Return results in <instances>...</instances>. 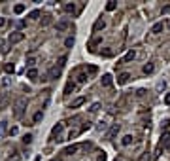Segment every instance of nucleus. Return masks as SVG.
Returning a JSON list of instances; mask_svg holds the SVG:
<instances>
[{
    "mask_svg": "<svg viewBox=\"0 0 170 161\" xmlns=\"http://www.w3.org/2000/svg\"><path fill=\"white\" fill-rule=\"evenodd\" d=\"M64 63H66V57H61V59H59V68H62Z\"/></svg>",
    "mask_w": 170,
    "mask_h": 161,
    "instance_id": "obj_29",
    "label": "nucleus"
},
{
    "mask_svg": "<svg viewBox=\"0 0 170 161\" xmlns=\"http://www.w3.org/2000/svg\"><path fill=\"white\" fill-rule=\"evenodd\" d=\"M96 161H106V155H104V154H100V155H99V159H96Z\"/></svg>",
    "mask_w": 170,
    "mask_h": 161,
    "instance_id": "obj_31",
    "label": "nucleus"
},
{
    "mask_svg": "<svg viewBox=\"0 0 170 161\" xmlns=\"http://www.w3.org/2000/svg\"><path fill=\"white\" fill-rule=\"evenodd\" d=\"M117 133H119V125H113V127L108 131V135H106V140H112V139H113V136H115Z\"/></svg>",
    "mask_w": 170,
    "mask_h": 161,
    "instance_id": "obj_7",
    "label": "nucleus"
},
{
    "mask_svg": "<svg viewBox=\"0 0 170 161\" xmlns=\"http://www.w3.org/2000/svg\"><path fill=\"white\" fill-rule=\"evenodd\" d=\"M113 161H121V159H113Z\"/></svg>",
    "mask_w": 170,
    "mask_h": 161,
    "instance_id": "obj_36",
    "label": "nucleus"
},
{
    "mask_svg": "<svg viewBox=\"0 0 170 161\" xmlns=\"http://www.w3.org/2000/svg\"><path fill=\"white\" fill-rule=\"evenodd\" d=\"M129 78H131V74H129V72L119 74V76H117V83H121V85H123V83H127V82H129Z\"/></svg>",
    "mask_w": 170,
    "mask_h": 161,
    "instance_id": "obj_8",
    "label": "nucleus"
},
{
    "mask_svg": "<svg viewBox=\"0 0 170 161\" xmlns=\"http://www.w3.org/2000/svg\"><path fill=\"white\" fill-rule=\"evenodd\" d=\"M155 70V64L153 63H148V64H144V74H151Z\"/></svg>",
    "mask_w": 170,
    "mask_h": 161,
    "instance_id": "obj_14",
    "label": "nucleus"
},
{
    "mask_svg": "<svg viewBox=\"0 0 170 161\" xmlns=\"http://www.w3.org/2000/svg\"><path fill=\"white\" fill-rule=\"evenodd\" d=\"M66 29H68V23H66V21L57 23V31H59V32H62V31H66Z\"/></svg>",
    "mask_w": 170,
    "mask_h": 161,
    "instance_id": "obj_19",
    "label": "nucleus"
},
{
    "mask_svg": "<svg viewBox=\"0 0 170 161\" xmlns=\"http://www.w3.org/2000/svg\"><path fill=\"white\" fill-rule=\"evenodd\" d=\"M4 68H6V72H13V64H6Z\"/></svg>",
    "mask_w": 170,
    "mask_h": 161,
    "instance_id": "obj_30",
    "label": "nucleus"
},
{
    "mask_svg": "<svg viewBox=\"0 0 170 161\" xmlns=\"http://www.w3.org/2000/svg\"><path fill=\"white\" fill-rule=\"evenodd\" d=\"M10 135H17V127H11L10 129Z\"/></svg>",
    "mask_w": 170,
    "mask_h": 161,
    "instance_id": "obj_32",
    "label": "nucleus"
},
{
    "mask_svg": "<svg viewBox=\"0 0 170 161\" xmlns=\"http://www.w3.org/2000/svg\"><path fill=\"white\" fill-rule=\"evenodd\" d=\"M13 10H15V13H23V12H25V6H23V4H17Z\"/></svg>",
    "mask_w": 170,
    "mask_h": 161,
    "instance_id": "obj_22",
    "label": "nucleus"
},
{
    "mask_svg": "<svg viewBox=\"0 0 170 161\" xmlns=\"http://www.w3.org/2000/svg\"><path fill=\"white\" fill-rule=\"evenodd\" d=\"M104 27H106V21L99 19V21H96L94 25H93V31H100V29H104Z\"/></svg>",
    "mask_w": 170,
    "mask_h": 161,
    "instance_id": "obj_13",
    "label": "nucleus"
},
{
    "mask_svg": "<svg viewBox=\"0 0 170 161\" xmlns=\"http://www.w3.org/2000/svg\"><path fill=\"white\" fill-rule=\"evenodd\" d=\"M38 15H40V12H38V10L30 12V19H38Z\"/></svg>",
    "mask_w": 170,
    "mask_h": 161,
    "instance_id": "obj_28",
    "label": "nucleus"
},
{
    "mask_svg": "<svg viewBox=\"0 0 170 161\" xmlns=\"http://www.w3.org/2000/svg\"><path fill=\"white\" fill-rule=\"evenodd\" d=\"M78 150H80V146H78V144H72V146H68V148H66L62 154H66V155H72V154H76Z\"/></svg>",
    "mask_w": 170,
    "mask_h": 161,
    "instance_id": "obj_9",
    "label": "nucleus"
},
{
    "mask_svg": "<svg viewBox=\"0 0 170 161\" xmlns=\"http://www.w3.org/2000/svg\"><path fill=\"white\" fill-rule=\"evenodd\" d=\"M132 140H134V136H132V135H125V136H123V140H121V144H123V146H129V144H132Z\"/></svg>",
    "mask_w": 170,
    "mask_h": 161,
    "instance_id": "obj_12",
    "label": "nucleus"
},
{
    "mask_svg": "<svg viewBox=\"0 0 170 161\" xmlns=\"http://www.w3.org/2000/svg\"><path fill=\"white\" fill-rule=\"evenodd\" d=\"M100 42H102V38H93L89 45H91V48H93V45H96V44H100Z\"/></svg>",
    "mask_w": 170,
    "mask_h": 161,
    "instance_id": "obj_26",
    "label": "nucleus"
},
{
    "mask_svg": "<svg viewBox=\"0 0 170 161\" xmlns=\"http://www.w3.org/2000/svg\"><path fill=\"white\" fill-rule=\"evenodd\" d=\"M47 76H49V80H55V78H59V76H61V68H59V66H53V68H49V72H47Z\"/></svg>",
    "mask_w": 170,
    "mask_h": 161,
    "instance_id": "obj_4",
    "label": "nucleus"
},
{
    "mask_svg": "<svg viewBox=\"0 0 170 161\" xmlns=\"http://www.w3.org/2000/svg\"><path fill=\"white\" fill-rule=\"evenodd\" d=\"M159 148H163V150H168V148H170V133H168V131H166V133H163Z\"/></svg>",
    "mask_w": 170,
    "mask_h": 161,
    "instance_id": "obj_1",
    "label": "nucleus"
},
{
    "mask_svg": "<svg viewBox=\"0 0 170 161\" xmlns=\"http://www.w3.org/2000/svg\"><path fill=\"white\" fill-rule=\"evenodd\" d=\"M115 8H117V2H108V4H106V10H108V12H113Z\"/></svg>",
    "mask_w": 170,
    "mask_h": 161,
    "instance_id": "obj_21",
    "label": "nucleus"
},
{
    "mask_svg": "<svg viewBox=\"0 0 170 161\" xmlns=\"http://www.w3.org/2000/svg\"><path fill=\"white\" fill-rule=\"evenodd\" d=\"M4 25H6V19H4V17H0V27H4Z\"/></svg>",
    "mask_w": 170,
    "mask_h": 161,
    "instance_id": "obj_33",
    "label": "nucleus"
},
{
    "mask_svg": "<svg viewBox=\"0 0 170 161\" xmlns=\"http://www.w3.org/2000/svg\"><path fill=\"white\" fill-rule=\"evenodd\" d=\"M23 142H25V144H30V142H32V135H25V136H23Z\"/></svg>",
    "mask_w": 170,
    "mask_h": 161,
    "instance_id": "obj_23",
    "label": "nucleus"
},
{
    "mask_svg": "<svg viewBox=\"0 0 170 161\" xmlns=\"http://www.w3.org/2000/svg\"><path fill=\"white\" fill-rule=\"evenodd\" d=\"M27 78L29 80H38V70H36V68H29V70H27Z\"/></svg>",
    "mask_w": 170,
    "mask_h": 161,
    "instance_id": "obj_10",
    "label": "nucleus"
},
{
    "mask_svg": "<svg viewBox=\"0 0 170 161\" xmlns=\"http://www.w3.org/2000/svg\"><path fill=\"white\" fill-rule=\"evenodd\" d=\"M85 102V97H78L76 101H72V104H70V108H78V106H81Z\"/></svg>",
    "mask_w": 170,
    "mask_h": 161,
    "instance_id": "obj_11",
    "label": "nucleus"
},
{
    "mask_svg": "<svg viewBox=\"0 0 170 161\" xmlns=\"http://www.w3.org/2000/svg\"><path fill=\"white\" fill-rule=\"evenodd\" d=\"M62 129H64L62 123H59V125H55V127L51 129V139H53V140H55V136H59V135L62 133Z\"/></svg>",
    "mask_w": 170,
    "mask_h": 161,
    "instance_id": "obj_5",
    "label": "nucleus"
},
{
    "mask_svg": "<svg viewBox=\"0 0 170 161\" xmlns=\"http://www.w3.org/2000/svg\"><path fill=\"white\" fill-rule=\"evenodd\" d=\"M23 38H25V34H23V32H11V34L8 36V42L13 45V44H19Z\"/></svg>",
    "mask_w": 170,
    "mask_h": 161,
    "instance_id": "obj_2",
    "label": "nucleus"
},
{
    "mask_svg": "<svg viewBox=\"0 0 170 161\" xmlns=\"http://www.w3.org/2000/svg\"><path fill=\"white\" fill-rule=\"evenodd\" d=\"M64 45H66V48H72V45H74V38H66L64 40Z\"/></svg>",
    "mask_w": 170,
    "mask_h": 161,
    "instance_id": "obj_24",
    "label": "nucleus"
},
{
    "mask_svg": "<svg viewBox=\"0 0 170 161\" xmlns=\"http://www.w3.org/2000/svg\"><path fill=\"white\" fill-rule=\"evenodd\" d=\"M163 27H164V25H163V23H155V25L151 27V32H153V34H159V32L163 31Z\"/></svg>",
    "mask_w": 170,
    "mask_h": 161,
    "instance_id": "obj_15",
    "label": "nucleus"
},
{
    "mask_svg": "<svg viewBox=\"0 0 170 161\" xmlns=\"http://www.w3.org/2000/svg\"><path fill=\"white\" fill-rule=\"evenodd\" d=\"M53 161H61V159H53Z\"/></svg>",
    "mask_w": 170,
    "mask_h": 161,
    "instance_id": "obj_35",
    "label": "nucleus"
},
{
    "mask_svg": "<svg viewBox=\"0 0 170 161\" xmlns=\"http://www.w3.org/2000/svg\"><path fill=\"white\" fill-rule=\"evenodd\" d=\"M164 102H166V104H170V93H168V95L164 97Z\"/></svg>",
    "mask_w": 170,
    "mask_h": 161,
    "instance_id": "obj_34",
    "label": "nucleus"
},
{
    "mask_svg": "<svg viewBox=\"0 0 170 161\" xmlns=\"http://www.w3.org/2000/svg\"><path fill=\"white\" fill-rule=\"evenodd\" d=\"M134 57H136V53H134V51H129V53H127L123 59H119V61H117V64H125L127 61H132Z\"/></svg>",
    "mask_w": 170,
    "mask_h": 161,
    "instance_id": "obj_6",
    "label": "nucleus"
},
{
    "mask_svg": "<svg viewBox=\"0 0 170 161\" xmlns=\"http://www.w3.org/2000/svg\"><path fill=\"white\" fill-rule=\"evenodd\" d=\"M42 118H44V112L40 110V112H36L34 116H32V121H34V123H38V121H42Z\"/></svg>",
    "mask_w": 170,
    "mask_h": 161,
    "instance_id": "obj_20",
    "label": "nucleus"
},
{
    "mask_svg": "<svg viewBox=\"0 0 170 161\" xmlns=\"http://www.w3.org/2000/svg\"><path fill=\"white\" fill-rule=\"evenodd\" d=\"M6 129H8V121H0V139L6 135Z\"/></svg>",
    "mask_w": 170,
    "mask_h": 161,
    "instance_id": "obj_18",
    "label": "nucleus"
},
{
    "mask_svg": "<svg viewBox=\"0 0 170 161\" xmlns=\"http://www.w3.org/2000/svg\"><path fill=\"white\" fill-rule=\"evenodd\" d=\"M102 85H104V87H110V85H112V76H110V74L102 76Z\"/></svg>",
    "mask_w": 170,
    "mask_h": 161,
    "instance_id": "obj_16",
    "label": "nucleus"
},
{
    "mask_svg": "<svg viewBox=\"0 0 170 161\" xmlns=\"http://www.w3.org/2000/svg\"><path fill=\"white\" fill-rule=\"evenodd\" d=\"M62 10H64L66 13H74V12H76V6H74V4H64Z\"/></svg>",
    "mask_w": 170,
    "mask_h": 161,
    "instance_id": "obj_17",
    "label": "nucleus"
},
{
    "mask_svg": "<svg viewBox=\"0 0 170 161\" xmlns=\"http://www.w3.org/2000/svg\"><path fill=\"white\" fill-rule=\"evenodd\" d=\"M78 82H80V83H85V82H87V74H80Z\"/></svg>",
    "mask_w": 170,
    "mask_h": 161,
    "instance_id": "obj_27",
    "label": "nucleus"
},
{
    "mask_svg": "<svg viewBox=\"0 0 170 161\" xmlns=\"http://www.w3.org/2000/svg\"><path fill=\"white\" fill-rule=\"evenodd\" d=\"M34 64H36V59H32V57H30V59L27 61V66H29V68H34Z\"/></svg>",
    "mask_w": 170,
    "mask_h": 161,
    "instance_id": "obj_25",
    "label": "nucleus"
},
{
    "mask_svg": "<svg viewBox=\"0 0 170 161\" xmlns=\"http://www.w3.org/2000/svg\"><path fill=\"white\" fill-rule=\"evenodd\" d=\"M168 29H170V25H168Z\"/></svg>",
    "mask_w": 170,
    "mask_h": 161,
    "instance_id": "obj_37",
    "label": "nucleus"
},
{
    "mask_svg": "<svg viewBox=\"0 0 170 161\" xmlns=\"http://www.w3.org/2000/svg\"><path fill=\"white\" fill-rule=\"evenodd\" d=\"M25 106H27V101H23V99H21V101L17 102V106H15V116H17V118L23 116V112H25Z\"/></svg>",
    "mask_w": 170,
    "mask_h": 161,
    "instance_id": "obj_3",
    "label": "nucleus"
}]
</instances>
